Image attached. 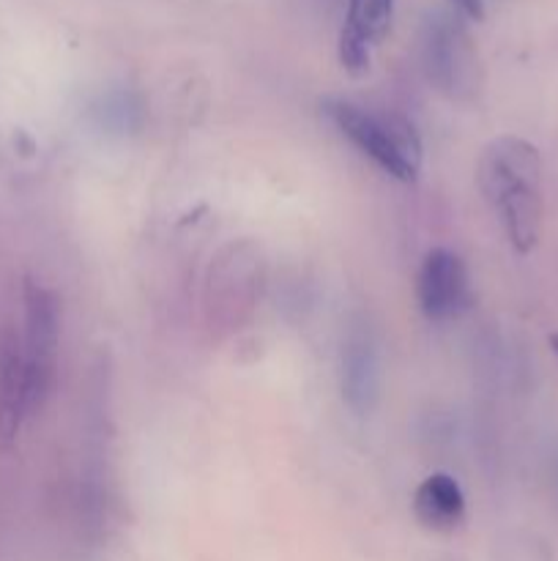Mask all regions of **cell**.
Instances as JSON below:
<instances>
[{
    "label": "cell",
    "instance_id": "cell-2",
    "mask_svg": "<svg viewBox=\"0 0 558 561\" xmlns=\"http://www.w3.org/2000/svg\"><path fill=\"white\" fill-rule=\"evenodd\" d=\"M323 113L334 129L345 137L359 153H364L377 170L403 184H414L425 164V142L416 131L414 121L403 113L350 99H326Z\"/></svg>",
    "mask_w": 558,
    "mask_h": 561
},
{
    "label": "cell",
    "instance_id": "cell-3",
    "mask_svg": "<svg viewBox=\"0 0 558 561\" xmlns=\"http://www.w3.org/2000/svg\"><path fill=\"white\" fill-rule=\"evenodd\" d=\"M60 316L58 301L38 283L25 285V343H22V365H25V405L27 414L42 409L49 398L58 365Z\"/></svg>",
    "mask_w": 558,
    "mask_h": 561
},
{
    "label": "cell",
    "instance_id": "cell-5",
    "mask_svg": "<svg viewBox=\"0 0 558 561\" xmlns=\"http://www.w3.org/2000/svg\"><path fill=\"white\" fill-rule=\"evenodd\" d=\"M416 301L427 321H457L470 307L468 266L457 252L435 247L421 261L416 274Z\"/></svg>",
    "mask_w": 558,
    "mask_h": 561
},
{
    "label": "cell",
    "instance_id": "cell-8",
    "mask_svg": "<svg viewBox=\"0 0 558 561\" xmlns=\"http://www.w3.org/2000/svg\"><path fill=\"white\" fill-rule=\"evenodd\" d=\"M414 515L427 531L449 535L465 520V493L446 471L425 477L414 491Z\"/></svg>",
    "mask_w": 558,
    "mask_h": 561
},
{
    "label": "cell",
    "instance_id": "cell-9",
    "mask_svg": "<svg viewBox=\"0 0 558 561\" xmlns=\"http://www.w3.org/2000/svg\"><path fill=\"white\" fill-rule=\"evenodd\" d=\"M25 405V365L14 340H0V436L14 438L20 431Z\"/></svg>",
    "mask_w": 558,
    "mask_h": 561
},
{
    "label": "cell",
    "instance_id": "cell-11",
    "mask_svg": "<svg viewBox=\"0 0 558 561\" xmlns=\"http://www.w3.org/2000/svg\"><path fill=\"white\" fill-rule=\"evenodd\" d=\"M547 345H550V351L556 354V359H558V332H553L550 337H547Z\"/></svg>",
    "mask_w": 558,
    "mask_h": 561
},
{
    "label": "cell",
    "instance_id": "cell-4",
    "mask_svg": "<svg viewBox=\"0 0 558 561\" xmlns=\"http://www.w3.org/2000/svg\"><path fill=\"white\" fill-rule=\"evenodd\" d=\"M425 71L441 91L460 96L474 88L476 58L460 14H432L421 27Z\"/></svg>",
    "mask_w": 558,
    "mask_h": 561
},
{
    "label": "cell",
    "instance_id": "cell-1",
    "mask_svg": "<svg viewBox=\"0 0 558 561\" xmlns=\"http://www.w3.org/2000/svg\"><path fill=\"white\" fill-rule=\"evenodd\" d=\"M476 184L501 222L512 250L518 255H531L542 239L545 219L539 148L518 135L492 137L481 148Z\"/></svg>",
    "mask_w": 558,
    "mask_h": 561
},
{
    "label": "cell",
    "instance_id": "cell-6",
    "mask_svg": "<svg viewBox=\"0 0 558 561\" xmlns=\"http://www.w3.org/2000/svg\"><path fill=\"white\" fill-rule=\"evenodd\" d=\"M394 22V0H345V20L337 36V58L348 75L370 71L372 53L388 36Z\"/></svg>",
    "mask_w": 558,
    "mask_h": 561
},
{
    "label": "cell",
    "instance_id": "cell-7",
    "mask_svg": "<svg viewBox=\"0 0 558 561\" xmlns=\"http://www.w3.org/2000/svg\"><path fill=\"white\" fill-rule=\"evenodd\" d=\"M381 389L375 340L370 332L359 329L348 337L342 351V398L350 411L359 416L370 414Z\"/></svg>",
    "mask_w": 558,
    "mask_h": 561
},
{
    "label": "cell",
    "instance_id": "cell-10",
    "mask_svg": "<svg viewBox=\"0 0 558 561\" xmlns=\"http://www.w3.org/2000/svg\"><path fill=\"white\" fill-rule=\"evenodd\" d=\"M454 9V14H460L463 20H485V0H449Z\"/></svg>",
    "mask_w": 558,
    "mask_h": 561
}]
</instances>
